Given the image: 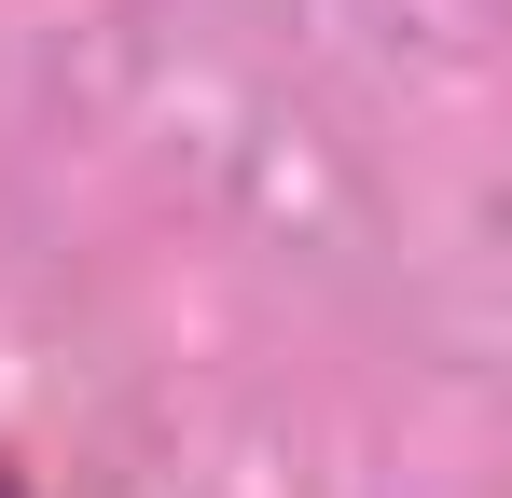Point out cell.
Segmentation results:
<instances>
[{
  "label": "cell",
  "instance_id": "1",
  "mask_svg": "<svg viewBox=\"0 0 512 498\" xmlns=\"http://www.w3.org/2000/svg\"><path fill=\"white\" fill-rule=\"evenodd\" d=\"M0 498H42V485H28V471H14V443H0Z\"/></svg>",
  "mask_w": 512,
  "mask_h": 498
}]
</instances>
